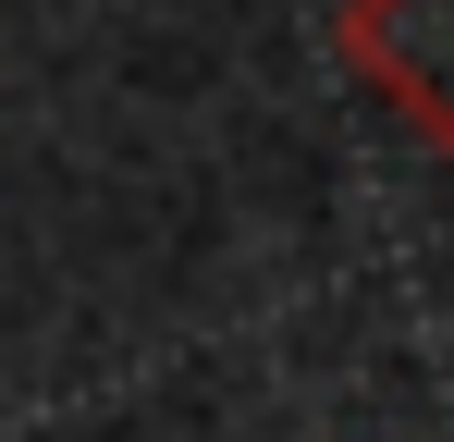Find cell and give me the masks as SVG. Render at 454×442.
Segmentation results:
<instances>
[{
    "label": "cell",
    "instance_id": "obj_1",
    "mask_svg": "<svg viewBox=\"0 0 454 442\" xmlns=\"http://www.w3.org/2000/svg\"><path fill=\"white\" fill-rule=\"evenodd\" d=\"M356 62L393 74V99L430 123V136H454V0H356Z\"/></svg>",
    "mask_w": 454,
    "mask_h": 442
}]
</instances>
